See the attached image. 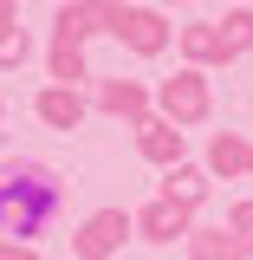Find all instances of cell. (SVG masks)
Listing matches in <instances>:
<instances>
[{
  "label": "cell",
  "mask_w": 253,
  "mask_h": 260,
  "mask_svg": "<svg viewBox=\"0 0 253 260\" xmlns=\"http://www.w3.org/2000/svg\"><path fill=\"white\" fill-rule=\"evenodd\" d=\"M20 26V0H0V32H13Z\"/></svg>",
  "instance_id": "ac0fdd59"
},
{
  "label": "cell",
  "mask_w": 253,
  "mask_h": 260,
  "mask_svg": "<svg viewBox=\"0 0 253 260\" xmlns=\"http://www.w3.org/2000/svg\"><path fill=\"white\" fill-rule=\"evenodd\" d=\"M201 169H208L214 182H240V176H253V137H240V130H214Z\"/></svg>",
  "instance_id": "8992f818"
},
{
  "label": "cell",
  "mask_w": 253,
  "mask_h": 260,
  "mask_svg": "<svg viewBox=\"0 0 253 260\" xmlns=\"http://www.w3.org/2000/svg\"><path fill=\"white\" fill-rule=\"evenodd\" d=\"M0 260H39L32 241H0Z\"/></svg>",
  "instance_id": "e0dca14e"
},
{
  "label": "cell",
  "mask_w": 253,
  "mask_h": 260,
  "mask_svg": "<svg viewBox=\"0 0 253 260\" xmlns=\"http://www.w3.org/2000/svg\"><path fill=\"white\" fill-rule=\"evenodd\" d=\"M104 32V0H65L59 13H52V46H71V52H85V39Z\"/></svg>",
  "instance_id": "ba28073f"
},
{
  "label": "cell",
  "mask_w": 253,
  "mask_h": 260,
  "mask_svg": "<svg viewBox=\"0 0 253 260\" xmlns=\"http://www.w3.org/2000/svg\"><path fill=\"white\" fill-rule=\"evenodd\" d=\"M85 111H91V98L78 91V85H46V91L32 98V117H39L46 130H78Z\"/></svg>",
  "instance_id": "52a82bcc"
},
{
  "label": "cell",
  "mask_w": 253,
  "mask_h": 260,
  "mask_svg": "<svg viewBox=\"0 0 253 260\" xmlns=\"http://www.w3.org/2000/svg\"><path fill=\"white\" fill-rule=\"evenodd\" d=\"M150 104H156V117H169L175 130H195L214 117V91H208V72H195V65H182L175 78H162L156 91H150Z\"/></svg>",
  "instance_id": "3957f363"
},
{
  "label": "cell",
  "mask_w": 253,
  "mask_h": 260,
  "mask_svg": "<svg viewBox=\"0 0 253 260\" xmlns=\"http://www.w3.org/2000/svg\"><path fill=\"white\" fill-rule=\"evenodd\" d=\"M175 52H182V65H195V72L227 65V46H221V26H214V20H189V26L175 32Z\"/></svg>",
  "instance_id": "8fae6325"
},
{
  "label": "cell",
  "mask_w": 253,
  "mask_h": 260,
  "mask_svg": "<svg viewBox=\"0 0 253 260\" xmlns=\"http://www.w3.org/2000/svg\"><path fill=\"white\" fill-rule=\"evenodd\" d=\"M104 32L117 46H130L136 59H162L169 39H175V26L162 20V7H124V0H104Z\"/></svg>",
  "instance_id": "7a4b0ae2"
},
{
  "label": "cell",
  "mask_w": 253,
  "mask_h": 260,
  "mask_svg": "<svg viewBox=\"0 0 253 260\" xmlns=\"http://www.w3.org/2000/svg\"><path fill=\"white\" fill-rule=\"evenodd\" d=\"M143 7H182V0H143Z\"/></svg>",
  "instance_id": "d6986e66"
},
{
  "label": "cell",
  "mask_w": 253,
  "mask_h": 260,
  "mask_svg": "<svg viewBox=\"0 0 253 260\" xmlns=\"http://www.w3.org/2000/svg\"><path fill=\"white\" fill-rule=\"evenodd\" d=\"M182 247H189V260H247V247L227 234V221H195Z\"/></svg>",
  "instance_id": "4fadbf2b"
},
{
  "label": "cell",
  "mask_w": 253,
  "mask_h": 260,
  "mask_svg": "<svg viewBox=\"0 0 253 260\" xmlns=\"http://www.w3.org/2000/svg\"><path fill=\"white\" fill-rule=\"evenodd\" d=\"M208 189H214V176H208V169H201V162H169V169H162V195H169V202H182V208H201V202H208Z\"/></svg>",
  "instance_id": "7c38bea8"
},
{
  "label": "cell",
  "mask_w": 253,
  "mask_h": 260,
  "mask_svg": "<svg viewBox=\"0 0 253 260\" xmlns=\"http://www.w3.org/2000/svg\"><path fill=\"white\" fill-rule=\"evenodd\" d=\"M227 234H234V241L247 247V260H253V202H234V208H227Z\"/></svg>",
  "instance_id": "2e32d148"
},
{
  "label": "cell",
  "mask_w": 253,
  "mask_h": 260,
  "mask_svg": "<svg viewBox=\"0 0 253 260\" xmlns=\"http://www.w3.org/2000/svg\"><path fill=\"white\" fill-rule=\"evenodd\" d=\"M91 104L111 111V117H124V124H143L150 117V85H136V78H97Z\"/></svg>",
  "instance_id": "9c48e42d"
},
{
  "label": "cell",
  "mask_w": 253,
  "mask_h": 260,
  "mask_svg": "<svg viewBox=\"0 0 253 260\" xmlns=\"http://www.w3.org/2000/svg\"><path fill=\"white\" fill-rule=\"evenodd\" d=\"M221 46H227V59H240V52H253V7H227L221 20Z\"/></svg>",
  "instance_id": "5bb4252c"
},
{
  "label": "cell",
  "mask_w": 253,
  "mask_h": 260,
  "mask_svg": "<svg viewBox=\"0 0 253 260\" xmlns=\"http://www.w3.org/2000/svg\"><path fill=\"white\" fill-rule=\"evenodd\" d=\"M26 59H32V39H26V26L0 32V72H20Z\"/></svg>",
  "instance_id": "9a60e30c"
},
{
  "label": "cell",
  "mask_w": 253,
  "mask_h": 260,
  "mask_svg": "<svg viewBox=\"0 0 253 260\" xmlns=\"http://www.w3.org/2000/svg\"><path fill=\"white\" fill-rule=\"evenodd\" d=\"M136 130V150H143V162H156V169H169V162H182V150H189V137L169 124V117H143V124H130Z\"/></svg>",
  "instance_id": "30bf717a"
},
{
  "label": "cell",
  "mask_w": 253,
  "mask_h": 260,
  "mask_svg": "<svg viewBox=\"0 0 253 260\" xmlns=\"http://www.w3.org/2000/svg\"><path fill=\"white\" fill-rule=\"evenodd\" d=\"M59 202H65V182L46 162H7L0 169V234L7 241L46 234V221L59 215Z\"/></svg>",
  "instance_id": "6da1fadb"
},
{
  "label": "cell",
  "mask_w": 253,
  "mask_h": 260,
  "mask_svg": "<svg viewBox=\"0 0 253 260\" xmlns=\"http://www.w3.org/2000/svg\"><path fill=\"white\" fill-rule=\"evenodd\" d=\"M136 241H150V247H175V241H189V228H195V215L182 208V202H169V195H156V202H143L136 215Z\"/></svg>",
  "instance_id": "5b68a950"
},
{
  "label": "cell",
  "mask_w": 253,
  "mask_h": 260,
  "mask_svg": "<svg viewBox=\"0 0 253 260\" xmlns=\"http://www.w3.org/2000/svg\"><path fill=\"white\" fill-rule=\"evenodd\" d=\"M130 234H136L130 208H91V215L78 221V234H71V254L78 260H111V254H124Z\"/></svg>",
  "instance_id": "277c9868"
}]
</instances>
